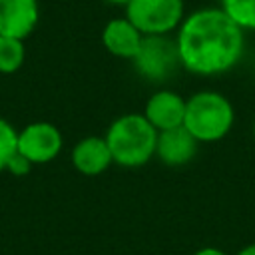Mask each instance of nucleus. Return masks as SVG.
<instances>
[{
	"mask_svg": "<svg viewBox=\"0 0 255 255\" xmlns=\"http://www.w3.org/2000/svg\"><path fill=\"white\" fill-rule=\"evenodd\" d=\"M175 44L181 68L197 76L231 70L243 56V30L221 8H199L183 18Z\"/></svg>",
	"mask_w": 255,
	"mask_h": 255,
	"instance_id": "nucleus-1",
	"label": "nucleus"
},
{
	"mask_svg": "<svg viewBox=\"0 0 255 255\" xmlns=\"http://www.w3.org/2000/svg\"><path fill=\"white\" fill-rule=\"evenodd\" d=\"M235 122V112L231 102L213 90L195 92L185 102L183 128L199 141L211 143L223 139Z\"/></svg>",
	"mask_w": 255,
	"mask_h": 255,
	"instance_id": "nucleus-3",
	"label": "nucleus"
},
{
	"mask_svg": "<svg viewBox=\"0 0 255 255\" xmlns=\"http://www.w3.org/2000/svg\"><path fill=\"white\" fill-rule=\"evenodd\" d=\"M143 42V34L126 18H112L102 30L104 48L122 60H133Z\"/></svg>",
	"mask_w": 255,
	"mask_h": 255,
	"instance_id": "nucleus-10",
	"label": "nucleus"
},
{
	"mask_svg": "<svg viewBox=\"0 0 255 255\" xmlns=\"http://www.w3.org/2000/svg\"><path fill=\"white\" fill-rule=\"evenodd\" d=\"M106 2H110V4H120V6H126L129 0H106Z\"/></svg>",
	"mask_w": 255,
	"mask_h": 255,
	"instance_id": "nucleus-18",
	"label": "nucleus"
},
{
	"mask_svg": "<svg viewBox=\"0 0 255 255\" xmlns=\"http://www.w3.org/2000/svg\"><path fill=\"white\" fill-rule=\"evenodd\" d=\"M104 137L112 151L114 163L122 167H139L155 157L157 129L145 120L143 114L131 112L116 118Z\"/></svg>",
	"mask_w": 255,
	"mask_h": 255,
	"instance_id": "nucleus-2",
	"label": "nucleus"
},
{
	"mask_svg": "<svg viewBox=\"0 0 255 255\" xmlns=\"http://www.w3.org/2000/svg\"><path fill=\"white\" fill-rule=\"evenodd\" d=\"M114 163L112 151L108 147L106 137L88 135L82 137L72 149V165L82 175H100Z\"/></svg>",
	"mask_w": 255,
	"mask_h": 255,
	"instance_id": "nucleus-11",
	"label": "nucleus"
},
{
	"mask_svg": "<svg viewBox=\"0 0 255 255\" xmlns=\"http://www.w3.org/2000/svg\"><path fill=\"white\" fill-rule=\"evenodd\" d=\"M185 102L187 100L173 90H157L149 96V100L145 102V110L141 114L157 131L173 129L183 126Z\"/></svg>",
	"mask_w": 255,
	"mask_h": 255,
	"instance_id": "nucleus-7",
	"label": "nucleus"
},
{
	"mask_svg": "<svg viewBox=\"0 0 255 255\" xmlns=\"http://www.w3.org/2000/svg\"><path fill=\"white\" fill-rule=\"evenodd\" d=\"M193 255H227V253L221 251V249H217V247H201Z\"/></svg>",
	"mask_w": 255,
	"mask_h": 255,
	"instance_id": "nucleus-16",
	"label": "nucleus"
},
{
	"mask_svg": "<svg viewBox=\"0 0 255 255\" xmlns=\"http://www.w3.org/2000/svg\"><path fill=\"white\" fill-rule=\"evenodd\" d=\"M40 20L38 0H0V36L26 40Z\"/></svg>",
	"mask_w": 255,
	"mask_h": 255,
	"instance_id": "nucleus-8",
	"label": "nucleus"
},
{
	"mask_svg": "<svg viewBox=\"0 0 255 255\" xmlns=\"http://www.w3.org/2000/svg\"><path fill=\"white\" fill-rule=\"evenodd\" d=\"M221 10L245 32L255 30V0H219Z\"/></svg>",
	"mask_w": 255,
	"mask_h": 255,
	"instance_id": "nucleus-13",
	"label": "nucleus"
},
{
	"mask_svg": "<svg viewBox=\"0 0 255 255\" xmlns=\"http://www.w3.org/2000/svg\"><path fill=\"white\" fill-rule=\"evenodd\" d=\"M26 60V46L20 38L0 36V74H14Z\"/></svg>",
	"mask_w": 255,
	"mask_h": 255,
	"instance_id": "nucleus-12",
	"label": "nucleus"
},
{
	"mask_svg": "<svg viewBox=\"0 0 255 255\" xmlns=\"http://www.w3.org/2000/svg\"><path fill=\"white\" fill-rule=\"evenodd\" d=\"M235 255H255V243L245 245V247H243V249H239Z\"/></svg>",
	"mask_w": 255,
	"mask_h": 255,
	"instance_id": "nucleus-17",
	"label": "nucleus"
},
{
	"mask_svg": "<svg viewBox=\"0 0 255 255\" xmlns=\"http://www.w3.org/2000/svg\"><path fill=\"white\" fill-rule=\"evenodd\" d=\"M131 62L137 74L149 82H163L181 68L177 44L169 36H143L139 52Z\"/></svg>",
	"mask_w": 255,
	"mask_h": 255,
	"instance_id": "nucleus-5",
	"label": "nucleus"
},
{
	"mask_svg": "<svg viewBox=\"0 0 255 255\" xmlns=\"http://www.w3.org/2000/svg\"><path fill=\"white\" fill-rule=\"evenodd\" d=\"M62 145L64 137L50 122H32L18 131V153H22L32 165L56 159Z\"/></svg>",
	"mask_w": 255,
	"mask_h": 255,
	"instance_id": "nucleus-6",
	"label": "nucleus"
},
{
	"mask_svg": "<svg viewBox=\"0 0 255 255\" xmlns=\"http://www.w3.org/2000/svg\"><path fill=\"white\" fill-rule=\"evenodd\" d=\"M126 18L143 36H169L183 22V0H129Z\"/></svg>",
	"mask_w": 255,
	"mask_h": 255,
	"instance_id": "nucleus-4",
	"label": "nucleus"
},
{
	"mask_svg": "<svg viewBox=\"0 0 255 255\" xmlns=\"http://www.w3.org/2000/svg\"><path fill=\"white\" fill-rule=\"evenodd\" d=\"M16 151H18V131L10 122L0 118V171H6V165Z\"/></svg>",
	"mask_w": 255,
	"mask_h": 255,
	"instance_id": "nucleus-14",
	"label": "nucleus"
},
{
	"mask_svg": "<svg viewBox=\"0 0 255 255\" xmlns=\"http://www.w3.org/2000/svg\"><path fill=\"white\" fill-rule=\"evenodd\" d=\"M197 145H199V141L183 126L165 129V131H157L155 157L169 167H181L195 157Z\"/></svg>",
	"mask_w": 255,
	"mask_h": 255,
	"instance_id": "nucleus-9",
	"label": "nucleus"
},
{
	"mask_svg": "<svg viewBox=\"0 0 255 255\" xmlns=\"http://www.w3.org/2000/svg\"><path fill=\"white\" fill-rule=\"evenodd\" d=\"M30 169H32V163H30L22 153H18V151L12 155V159H10L8 165H6V171L12 173V175H16V177L26 175Z\"/></svg>",
	"mask_w": 255,
	"mask_h": 255,
	"instance_id": "nucleus-15",
	"label": "nucleus"
},
{
	"mask_svg": "<svg viewBox=\"0 0 255 255\" xmlns=\"http://www.w3.org/2000/svg\"><path fill=\"white\" fill-rule=\"evenodd\" d=\"M253 135H255V124H253Z\"/></svg>",
	"mask_w": 255,
	"mask_h": 255,
	"instance_id": "nucleus-19",
	"label": "nucleus"
}]
</instances>
